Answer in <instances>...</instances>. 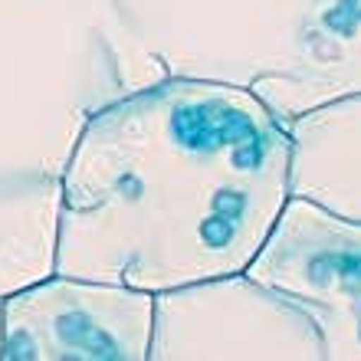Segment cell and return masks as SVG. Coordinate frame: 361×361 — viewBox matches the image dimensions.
Segmentation results:
<instances>
[{
	"mask_svg": "<svg viewBox=\"0 0 361 361\" xmlns=\"http://www.w3.org/2000/svg\"><path fill=\"white\" fill-rule=\"evenodd\" d=\"M289 190V142L247 92L174 82L92 115L59 168L53 273L132 289L250 267Z\"/></svg>",
	"mask_w": 361,
	"mask_h": 361,
	"instance_id": "cell-1",
	"label": "cell"
},
{
	"mask_svg": "<svg viewBox=\"0 0 361 361\" xmlns=\"http://www.w3.org/2000/svg\"><path fill=\"white\" fill-rule=\"evenodd\" d=\"M152 319L154 295L145 289L49 273L0 299V358H145Z\"/></svg>",
	"mask_w": 361,
	"mask_h": 361,
	"instance_id": "cell-2",
	"label": "cell"
},
{
	"mask_svg": "<svg viewBox=\"0 0 361 361\" xmlns=\"http://www.w3.org/2000/svg\"><path fill=\"white\" fill-rule=\"evenodd\" d=\"M247 273L309 319L322 355L361 358V220L289 200Z\"/></svg>",
	"mask_w": 361,
	"mask_h": 361,
	"instance_id": "cell-3",
	"label": "cell"
},
{
	"mask_svg": "<svg viewBox=\"0 0 361 361\" xmlns=\"http://www.w3.org/2000/svg\"><path fill=\"white\" fill-rule=\"evenodd\" d=\"M59 178H0V295L53 273Z\"/></svg>",
	"mask_w": 361,
	"mask_h": 361,
	"instance_id": "cell-4",
	"label": "cell"
},
{
	"mask_svg": "<svg viewBox=\"0 0 361 361\" xmlns=\"http://www.w3.org/2000/svg\"><path fill=\"white\" fill-rule=\"evenodd\" d=\"M0 299H4V295H0Z\"/></svg>",
	"mask_w": 361,
	"mask_h": 361,
	"instance_id": "cell-5",
	"label": "cell"
}]
</instances>
